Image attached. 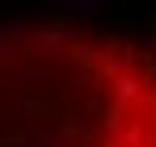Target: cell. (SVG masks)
I'll return each instance as SVG.
<instances>
[{
	"instance_id": "1",
	"label": "cell",
	"mask_w": 156,
	"mask_h": 147,
	"mask_svg": "<svg viewBox=\"0 0 156 147\" xmlns=\"http://www.w3.org/2000/svg\"><path fill=\"white\" fill-rule=\"evenodd\" d=\"M0 147H156V9L0 13Z\"/></svg>"
}]
</instances>
